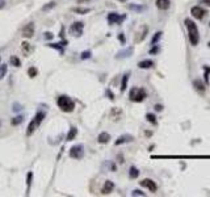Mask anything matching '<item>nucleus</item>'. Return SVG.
<instances>
[{
  "instance_id": "obj_40",
  "label": "nucleus",
  "mask_w": 210,
  "mask_h": 197,
  "mask_svg": "<svg viewBox=\"0 0 210 197\" xmlns=\"http://www.w3.org/2000/svg\"><path fill=\"white\" fill-rule=\"evenodd\" d=\"M106 95H109V99H114V96H113V93H111V91H106Z\"/></svg>"
},
{
  "instance_id": "obj_41",
  "label": "nucleus",
  "mask_w": 210,
  "mask_h": 197,
  "mask_svg": "<svg viewBox=\"0 0 210 197\" xmlns=\"http://www.w3.org/2000/svg\"><path fill=\"white\" fill-rule=\"evenodd\" d=\"M201 3H204L206 5H210V0H201Z\"/></svg>"
},
{
  "instance_id": "obj_32",
  "label": "nucleus",
  "mask_w": 210,
  "mask_h": 197,
  "mask_svg": "<svg viewBox=\"0 0 210 197\" xmlns=\"http://www.w3.org/2000/svg\"><path fill=\"white\" fill-rule=\"evenodd\" d=\"M146 33H147V26H144L143 29V33H140V36L137 38V42H140L142 40H144V37H146Z\"/></svg>"
},
{
  "instance_id": "obj_3",
  "label": "nucleus",
  "mask_w": 210,
  "mask_h": 197,
  "mask_svg": "<svg viewBox=\"0 0 210 197\" xmlns=\"http://www.w3.org/2000/svg\"><path fill=\"white\" fill-rule=\"evenodd\" d=\"M58 106L61 108V110H63V112H67L70 113L74 110L75 108V103L72 101V100L68 97V96H59L58 97V101H57Z\"/></svg>"
},
{
  "instance_id": "obj_23",
  "label": "nucleus",
  "mask_w": 210,
  "mask_h": 197,
  "mask_svg": "<svg viewBox=\"0 0 210 197\" xmlns=\"http://www.w3.org/2000/svg\"><path fill=\"white\" fill-rule=\"evenodd\" d=\"M127 80H129V74H125L122 76V82H121V91L123 92L127 87Z\"/></svg>"
},
{
  "instance_id": "obj_28",
  "label": "nucleus",
  "mask_w": 210,
  "mask_h": 197,
  "mask_svg": "<svg viewBox=\"0 0 210 197\" xmlns=\"http://www.w3.org/2000/svg\"><path fill=\"white\" fill-rule=\"evenodd\" d=\"M37 74H38V71H37V68H36V67H30L29 70H28V75H29V78H36V76H37Z\"/></svg>"
},
{
  "instance_id": "obj_9",
  "label": "nucleus",
  "mask_w": 210,
  "mask_h": 197,
  "mask_svg": "<svg viewBox=\"0 0 210 197\" xmlns=\"http://www.w3.org/2000/svg\"><path fill=\"white\" fill-rule=\"evenodd\" d=\"M34 30H36V28H34V24H33V22H29L28 25L24 26L21 36L24 37V38H32L33 34H34Z\"/></svg>"
},
{
  "instance_id": "obj_19",
  "label": "nucleus",
  "mask_w": 210,
  "mask_h": 197,
  "mask_svg": "<svg viewBox=\"0 0 210 197\" xmlns=\"http://www.w3.org/2000/svg\"><path fill=\"white\" fill-rule=\"evenodd\" d=\"M121 115H122V112H121V109H118V108H113L111 110V117L113 120H118Z\"/></svg>"
},
{
  "instance_id": "obj_27",
  "label": "nucleus",
  "mask_w": 210,
  "mask_h": 197,
  "mask_svg": "<svg viewBox=\"0 0 210 197\" xmlns=\"http://www.w3.org/2000/svg\"><path fill=\"white\" fill-rule=\"evenodd\" d=\"M24 121V117L22 116H17V117H15V118H12V125H20Z\"/></svg>"
},
{
  "instance_id": "obj_42",
  "label": "nucleus",
  "mask_w": 210,
  "mask_h": 197,
  "mask_svg": "<svg viewBox=\"0 0 210 197\" xmlns=\"http://www.w3.org/2000/svg\"><path fill=\"white\" fill-rule=\"evenodd\" d=\"M46 38H53V34H51V33H46Z\"/></svg>"
},
{
  "instance_id": "obj_17",
  "label": "nucleus",
  "mask_w": 210,
  "mask_h": 197,
  "mask_svg": "<svg viewBox=\"0 0 210 197\" xmlns=\"http://www.w3.org/2000/svg\"><path fill=\"white\" fill-rule=\"evenodd\" d=\"M193 85H194V88L197 89L200 93H204L205 92V85H204V83H202L201 80H194L193 82Z\"/></svg>"
},
{
  "instance_id": "obj_13",
  "label": "nucleus",
  "mask_w": 210,
  "mask_h": 197,
  "mask_svg": "<svg viewBox=\"0 0 210 197\" xmlns=\"http://www.w3.org/2000/svg\"><path fill=\"white\" fill-rule=\"evenodd\" d=\"M171 5V1L170 0H156V7L161 11H167Z\"/></svg>"
},
{
  "instance_id": "obj_26",
  "label": "nucleus",
  "mask_w": 210,
  "mask_h": 197,
  "mask_svg": "<svg viewBox=\"0 0 210 197\" xmlns=\"http://www.w3.org/2000/svg\"><path fill=\"white\" fill-rule=\"evenodd\" d=\"M146 118L149 120V122L154 124V125H156V117H155V115H152V113H147V115H146Z\"/></svg>"
},
{
  "instance_id": "obj_7",
  "label": "nucleus",
  "mask_w": 210,
  "mask_h": 197,
  "mask_svg": "<svg viewBox=\"0 0 210 197\" xmlns=\"http://www.w3.org/2000/svg\"><path fill=\"white\" fill-rule=\"evenodd\" d=\"M140 187H143V188H147L150 192H156V189H158V185H156V183H155L154 180H151V179H143L142 181L139 183Z\"/></svg>"
},
{
  "instance_id": "obj_11",
  "label": "nucleus",
  "mask_w": 210,
  "mask_h": 197,
  "mask_svg": "<svg viewBox=\"0 0 210 197\" xmlns=\"http://www.w3.org/2000/svg\"><path fill=\"white\" fill-rule=\"evenodd\" d=\"M134 139L133 136H129V134H123V136L121 137H118V139L114 142L116 146H120V145H122V143H126V142H132V141Z\"/></svg>"
},
{
  "instance_id": "obj_5",
  "label": "nucleus",
  "mask_w": 210,
  "mask_h": 197,
  "mask_svg": "<svg viewBox=\"0 0 210 197\" xmlns=\"http://www.w3.org/2000/svg\"><path fill=\"white\" fill-rule=\"evenodd\" d=\"M70 157L74 159H81L84 157V146L83 145H76L72 146L70 150Z\"/></svg>"
},
{
  "instance_id": "obj_20",
  "label": "nucleus",
  "mask_w": 210,
  "mask_h": 197,
  "mask_svg": "<svg viewBox=\"0 0 210 197\" xmlns=\"http://www.w3.org/2000/svg\"><path fill=\"white\" fill-rule=\"evenodd\" d=\"M72 12L75 13H79V15H85V13H88L91 9L89 8H80V7H75V8H71Z\"/></svg>"
},
{
  "instance_id": "obj_22",
  "label": "nucleus",
  "mask_w": 210,
  "mask_h": 197,
  "mask_svg": "<svg viewBox=\"0 0 210 197\" xmlns=\"http://www.w3.org/2000/svg\"><path fill=\"white\" fill-rule=\"evenodd\" d=\"M66 45H67V41H64V42H62V43H50L49 46L53 47V49H58L62 53V51H63V46H66Z\"/></svg>"
},
{
  "instance_id": "obj_35",
  "label": "nucleus",
  "mask_w": 210,
  "mask_h": 197,
  "mask_svg": "<svg viewBox=\"0 0 210 197\" xmlns=\"http://www.w3.org/2000/svg\"><path fill=\"white\" fill-rule=\"evenodd\" d=\"M132 196H144V193L142 191H139V189H134L132 192Z\"/></svg>"
},
{
  "instance_id": "obj_16",
  "label": "nucleus",
  "mask_w": 210,
  "mask_h": 197,
  "mask_svg": "<svg viewBox=\"0 0 210 197\" xmlns=\"http://www.w3.org/2000/svg\"><path fill=\"white\" fill-rule=\"evenodd\" d=\"M152 66H154V62L151 59H144V61H140L138 63L139 68H151Z\"/></svg>"
},
{
  "instance_id": "obj_21",
  "label": "nucleus",
  "mask_w": 210,
  "mask_h": 197,
  "mask_svg": "<svg viewBox=\"0 0 210 197\" xmlns=\"http://www.w3.org/2000/svg\"><path fill=\"white\" fill-rule=\"evenodd\" d=\"M129 176L132 179H137L139 176V171H138V168L137 167H134V166H132L130 167V171H129Z\"/></svg>"
},
{
  "instance_id": "obj_31",
  "label": "nucleus",
  "mask_w": 210,
  "mask_h": 197,
  "mask_svg": "<svg viewBox=\"0 0 210 197\" xmlns=\"http://www.w3.org/2000/svg\"><path fill=\"white\" fill-rule=\"evenodd\" d=\"M7 74V64H1L0 66V79Z\"/></svg>"
},
{
  "instance_id": "obj_30",
  "label": "nucleus",
  "mask_w": 210,
  "mask_h": 197,
  "mask_svg": "<svg viewBox=\"0 0 210 197\" xmlns=\"http://www.w3.org/2000/svg\"><path fill=\"white\" fill-rule=\"evenodd\" d=\"M161 34H163L161 32H158L156 34H155V36L152 37V40H151V45H155V43H156L158 41H159V38L161 37Z\"/></svg>"
},
{
  "instance_id": "obj_1",
  "label": "nucleus",
  "mask_w": 210,
  "mask_h": 197,
  "mask_svg": "<svg viewBox=\"0 0 210 197\" xmlns=\"http://www.w3.org/2000/svg\"><path fill=\"white\" fill-rule=\"evenodd\" d=\"M185 26L188 29V34H189V42H191L193 46L198 45V41H200V34H198V29H197V25L192 21L191 19H185Z\"/></svg>"
},
{
  "instance_id": "obj_18",
  "label": "nucleus",
  "mask_w": 210,
  "mask_h": 197,
  "mask_svg": "<svg viewBox=\"0 0 210 197\" xmlns=\"http://www.w3.org/2000/svg\"><path fill=\"white\" fill-rule=\"evenodd\" d=\"M76 134H78V129L72 126L71 129H70V131H68V134L66 136V139H67V141H72L75 137H76Z\"/></svg>"
},
{
  "instance_id": "obj_39",
  "label": "nucleus",
  "mask_w": 210,
  "mask_h": 197,
  "mask_svg": "<svg viewBox=\"0 0 210 197\" xmlns=\"http://www.w3.org/2000/svg\"><path fill=\"white\" fill-rule=\"evenodd\" d=\"M118 38H120V41H121L122 43H125V37H123V33L120 34V36H118Z\"/></svg>"
},
{
  "instance_id": "obj_38",
  "label": "nucleus",
  "mask_w": 210,
  "mask_h": 197,
  "mask_svg": "<svg viewBox=\"0 0 210 197\" xmlns=\"http://www.w3.org/2000/svg\"><path fill=\"white\" fill-rule=\"evenodd\" d=\"M155 110H158V112H160V110H163V106H161L160 104H156V105H155Z\"/></svg>"
},
{
  "instance_id": "obj_34",
  "label": "nucleus",
  "mask_w": 210,
  "mask_h": 197,
  "mask_svg": "<svg viewBox=\"0 0 210 197\" xmlns=\"http://www.w3.org/2000/svg\"><path fill=\"white\" fill-rule=\"evenodd\" d=\"M91 51H83V53H81V59H88V58H91Z\"/></svg>"
},
{
  "instance_id": "obj_15",
  "label": "nucleus",
  "mask_w": 210,
  "mask_h": 197,
  "mask_svg": "<svg viewBox=\"0 0 210 197\" xmlns=\"http://www.w3.org/2000/svg\"><path fill=\"white\" fill-rule=\"evenodd\" d=\"M109 139H111V136H109L108 133H101V134H99V137H97V142L99 143H108L109 142Z\"/></svg>"
},
{
  "instance_id": "obj_24",
  "label": "nucleus",
  "mask_w": 210,
  "mask_h": 197,
  "mask_svg": "<svg viewBox=\"0 0 210 197\" xmlns=\"http://www.w3.org/2000/svg\"><path fill=\"white\" fill-rule=\"evenodd\" d=\"M132 51H133V47H130V49H127V50H125V51H121V53L117 54V58H121V57H129V55L132 54Z\"/></svg>"
},
{
  "instance_id": "obj_2",
  "label": "nucleus",
  "mask_w": 210,
  "mask_h": 197,
  "mask_svg": "<svg viewBox=\"0 0 210 197\" xmlns=\"http://www.w3.org/2000/svg\"><path fill=\"white\" fill-rule=\"evenodd\" d=\"M147 97V92L144 88H138V87H133L129 92V99L134 103H140Z\"/></svg>"
},
{
  "instance_id": "obj_36",
  "label": "nucleus",
  "mask_w": 210,
  "mask_h": 197,
  "mask_svg": "<svg viewBox=\"0 0 210 197\" xmlns=\"http://www.w3.org/2000/svg\"><path fill=\"white\" fill-rule=\"evenodd\" d=\"M130 9H135V11H142V9H144V7H135V5H129Z\"/></svg>"
},
{
  "instance_id": "obj_29",
  "label": "nucleus",
  "mask_w": 210,
  "mask_h": 197,
  "mask_svg": "<svg viewBox=\"0 0 210 197\" xmlns=\"http://www.w3.org/2000/svg\"><path fill=\"white\" fill-rule=\"evenodd\" d=\"M32 178H33V174H32V172H28V176H26V184H28V193H29L30 185H32Z\"/></svg>"
},
{
  "instance_id": "obj_37",
  "label": "nucleus",
  "mask_w": 210,
  "mask_h": 197,
  "mask_svg": "<svg viewBox=\"0 0 210 197\" xmlns=\"http://www.w3.org/2000/svg\"><path fill=\"white\" fill-rule=\"evenodd\" d=\"M158 51H159V47H152V49L150 50V54H156Z\"/></svg>"
},
{
  "instance_id": "obj_6",
  "label": "nucleus",
  "mask_w": 210,
  "mask_h": 197,
  "mask_svg": "<svg viewBox=\"0 0 210 197\" xmlns=\"http://www.w3.org/2000/svg\"><path fill=\"white\" fill-rule=\"evenodd\" d=\"M191 13H192V16H193L196 20H202V19L205 17V15H206L205 9H204V8H201L200 5H194V7H192Z\"/></svg>"
},
{
  "instance_id": "obj_10",
  "label": "nucleus",
  "mask_w": 210,
  "mask_h": 197,
  "mask_svg": "<svg viewBox=\"0 0 210 197\" xmlns=\"http://www.w3.org/2000/svg\"><path fill=\"white\" fill-rule=\"evenodd\" d=\"M125 20V16H120L118 13H116V12H112V13H109L108 15V22L111 24H120L121 21H123Z\"/></svg>"
},
{
  "instance_id": "obj_33",
  "label": "nucleus",
  "mask_w": 210,
  "mask_h": 197,
  "mask_svg": "<svg viewBox=\"0 0 210 197\" xmlns=\"http://www.w3.org/2000/svg\"><path fill=\"white\" fill-rule=\"evenodd\" d=\"M53 7H55V1H51V3H49L47 5H43V11H49V9H51Z\"/></svg>"
},
{
  "instance_id": "obj_43",
  "label": "nucleus",
  "mask_w": 210,
  "mask_h": 197,
  "mask_svg": "<svg viewBox=\"0 0 210 197\" xmlns=\"http://www.w3.org/2000/svg\"><path fill=\"white\" fill-rule=\"evenodd\" d=\"M120 1H126V0H120Z\"/></svg>"
},
{
  "instance_id": "obj_8",
  "label": "nucleus",
  "mask_w": 210,
  "mask_h": 197,
  "mask_svg": "<svg viewBox=\"0 0 210 197\" xmlns=\"http://www.w3.org/2000/svg\"><path fill=\"white\" fill-rule=\"evenodd\" d=\"M83 28H84V24L83 22H80V21L74 22L71 25V28H70V32H71V34H74V36L80 37L81 34H83Z\"/></svg>"
},
{
  "instance_id": "obj_14",
  "label": "nucleus",
  "mask_w": 210,
  "mask_h": 197,
  "mask_svg": "<svg viewBox=\"0 0 210 197\" xmlns=\"http://www.w3.org/2000/svg\"><path fill=\"white\" fill-rule=\"evenodd\" d=\"M21 49H22L24 55H25V57H29V54L33 51V47H32V45H30L29 42H22L21 43Z\"/></svg>"
},
{
  "instance_id": "obj_4",
  "label": "nucleus",
  "mask_w": 210,
  "mask_h": 197,
  "mask_svg": "<svg viewBox=\"0 0 210 197\" xmlns=\"http://www.w3.org/2000/svg\"><path fill=\"white\" fill-rule=\"evenodd\" d=\"M43 118H45V113L43 112H38L36 115V117L30 121V124H29V126H28V130H26V134L28 136H32V134L36 131V129L40 125H41V122L43 121Z\"/></svg>"
},
{
  "instance_id": "obj_25",
  "label": "nucleus",
  "mask_w": 210,
  "mask_h": 197,
  "mask_svg": "<svg viewBox=\"0 0 210 197\" xmlns=\"http://www.w3.org/2000/svg\"><path fill=\"white\" fill-rule=\"evenodd\" d=\"M11 63L15 66V67H20V66H21V62H20V59L17 57H15V55H13V57H11Z\"/></svg>"
},
{
  "instance_id": "obj_12",
  "label": "nucleus",
  "mask_w": 210,
  "mask_h": 197,
  "mask_svg": "<svg viewBox=\"0 0 210 197\" xmlns=\"http://www.w3.org/2000/svg\"><path fill=\"white\" fill-rule=\"evenodd\" d=\"M113 188H114V184H113L111 180H106L104 187H102V189H101V193L102 195H109V193L113 191Z\"/></svg>"
}]
</instances>
